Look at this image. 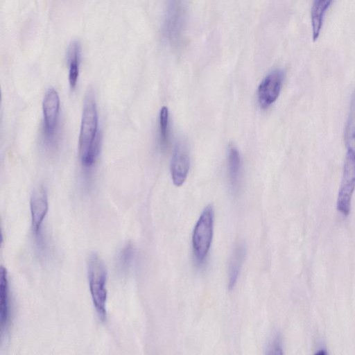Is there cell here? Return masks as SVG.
Wrapping results in <instances>:
<instances>
[{"label":"cell","instance_id":"14","mask_svg":"<svg viewBox=\"0 0 355 355\" xmlns=\"http://www.w3.org/2000/svg\"><path fill=\"white\" fill-rule=\"evenodd\" d=\"M227 160L230 183L232 189L236 192L240 186L241 162L239 153L235 146L229 147Z\"/></svg>","mask_w":355,"mask_h":355},{"label":"cell","instance_id":"9","mask_svg":"<svg viewBox=\"0 0 355 355\" xmlns=\"http://www.w3.org/2000/svg\"><path fill=\"white\" fill-rule=\"evenodd\" d=\"M190 159L187 144L183 139L178 140L174 147L171 162V173L175 185L181 186L186 180L189 171Z\"/></svg>","mask_w":355,"mask_h":355},{"label":"cell","instance_id":"3","mask_svg":"<svg viewBox=\"0 0 355 355\" xmlns=\"http://www.w3.org/2000/svg\"><path fill=\"white\" fill-rule=\"evenodd\" d=\"M214 226V211L211 206H207L200 214L193 230L192 245L196 260L204 261L209 250Z\"/></svg>","mask_w":355,"mask_h":355},{"label":"cell","instance_id":"8","mask_svg":"<svg viewBox=\"0 0 355 355\" xmlns=\"http://www.w3.org/2000/svg\"><path fill=\"white\" fill-rule=\"evenodd\" d=\"M284 72L277 69L268 73L259 85L258 102L260 107L266 109L278 98L284 80Z\"/></svg>","mask_w":355,"mask_h":355},{"label":"cell","instance_id":"16","mask_svg":"<svg viewBox=\"0 0 355 355\" xmlns=\"http://www.w3.org/2000/svg\"><path fill=\"white\" fill-rule=\"evenodd\" d=\"M344 140L347 151L355 153V89L349 105V110L344 131Z\"/></svg>","mask_w":355,"mask_h":355},{"label":"cell","instance_id":"12","mask_svg":"<svg viewBox=\"0 0 355 355\" xmlns=\"http://www.w3.org/2000/svg\"><path fill=\"white\" fill-rule=\"evenodd\" d=\"M332 1L333 0H313L311 10L313 40H316L319 37L326 12Z\"/></svg>","mask_w":355,"mask_h":355},{"label":"cell","instance_id":"7","mask_svg":"<svg viewBox=\"0 0 355 355\" xmlns=\"http://www.w3.org/2000/svg\"><path fill=\"white\" fill-rule=\"evenodd\" d=\"M60 105V97L57 91L53 88L49 89L42 102L44 137L49 144H54L56 140Z\"/></svg>","mask_w":355,"mask_h":355},{"label":"cell","instance_id":"6","mask_svg":"<svg viewBox=\"0 0 355 355\" xmlns=\"http://www.w3.org/2000/svg\"><path fill=\"white\" fill-rule=\"evenodd\" d=\"M49 209L46 189L40 185L36 187L31 196L30 210L33 234L40 248L44 247L42 227Z\"/></svg>","mask_w":355,"mask_h":355},{"label":"cell","instance_id":"11","mask_svg":"<svg viewBox=\"0 0 355 355\" xmlns=\"http://www.w3.org/2000/svg\"><path fill=\"white\" fill-rule=\"evenodd\" d=\"M69 83L71 89L76 88L79 76L81 60V44L79 41H72L67 50Z\"/></svg>","mask_w":355,"mask_h":355},{"label":"cell","instance_id":"5","mask_svg":"<svg viewBox=\"0 0 355 355\" xmlns=\"http://www.w3.org/2000/svg\"><path fill=\"white\" fill-rule=\"evenodd\" d=\"M185 0H166V10L164 23L166 38L175 44L181 38L186 21Z\"/></svg>","mask_w":355,"mask_h":355},{"label":"cell","instance_id":"1","mask_svg":"<svg viewBox=\"0 0 355 355\" xmlns=\"http://www.w3.org/2000/svg\"><path fill=\"white\" fill-rule=\"evenodd\" d=\"M98 116L93 94L87 92L83 105L80 134L78 154L82 165L91 168L99 153L101 135L98 131Z\"/></svg>","mask_w":355,"mask_h":355},{"label":"cell","instance_id":"15","mask_svg":"<svg viewBox=\"0 0 355 355\" xmlns=\"http://www.w3.org/2000/svg\"><path fill=\"white\" fill-rule=\"evenodd\" d=\"M137 252L135 246L128 243L119 252L116 256V266L118 271L122 275L129 274L135 263Z\"/></svg>","mask_w":355,"mask_h":355},{"label":"cell","instance_id":"17","mask_svg":"<svg viewBox=\"0 0 355 355\" xmlns=\"http://www.w3.org/2000/svg\"><path fill=\"white\" fill-rule=\"evenodd\" d=\"M169 114L168 107L163 106L159 112V144L162 149L167 148L169 144Z\"/></svg>","mask_w":355,"mask_h":355},{"label":"cell","instance_id":"4","mask_svg":"<svg viewBox=\"0 0 355 355\" xmlns=\"http://www.w3.org/2000/svg\"><path fill=\"white\" fill-rule=\"evenodd\" d=\"M354 191L355 153L347 150L336 202L338 211L345 216H347L350 211Z\"/></svg>","mask_w":355,"mask_h":355},{"label":"cell","instance_id":"2","mask_svg":"<svg viewBox=\"0 0 355 355\" xmlns=\"http://www.w3.org/2000/svg\"><path fill=\"white\" fill-rule=\"evenodd\" d=\"M87 277L90 295L96 311L102 321L107 318V269L103 260L96 252L91 253L87 261Z\"/></svg>","mask_w":355,"mask_h":355},{"label":"cell","instance_id":"10","mask_svg":"<svg viewBox=\"0 0 355 355\" xmlns=\"http://www.w3.org/2000/svg\"><path fill=\"white\" fill-rule=\"evenodd\" d=\"M11 300L7 270L1 267L0 284V322L1 337L7 334L11 319Z\"/></svg>","mask_w":355,"mask_h":355},{"label":"cell","instance_id":"13","mask_svg":"<svg viewBox=\"0 0 355 355\" xmlns=\"http://www.w3.org/2000/svg\"><path fill=\"white\" fill-rule=\"evenodd\" d=\"M246 253L245 245L238 243L234 249L229 266L228 288L232 289L236 284Z\"/></svg>","mask_w":355,"mask_h":355},{"label":"cell","instance_id":"18","mask_svg":"<svg viewBox=\"0 0 355 355\" xmlns=\"http://www.w3.org/2000/svg\"><path fill=\"white\" fill-rule=\"evenodd\" d=\"M266 350V354H282L283 353L282 340L279 335H275L272 337Z\"/></svg>","mask_w":355,"mask_h":355}]
</instances>
